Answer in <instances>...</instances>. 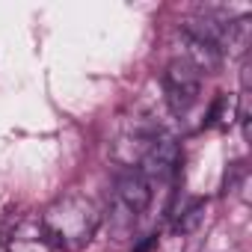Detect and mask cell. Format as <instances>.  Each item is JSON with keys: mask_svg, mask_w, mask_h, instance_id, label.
I'll list each match as a JSON object with an SVG mask.
<instances>
[{"mask_svg": "<svg viewBox=\"0 0 252 252\" xmlns=\"http://www.w3.org/2000/svg\"><path fill=\"white\" fill-rule=\"evenodd\" d=\"M234 122H237V95L220 92L208 110V125L211 128H220V131H228Z\"/></svg>", "mask_w": 252, "mask_h": 252, "instance_id": "cell-8", "label": "cell"}, {"mask_svg": "<svg viewBox=\"0 0 252 252\" xmlns=\"http://www.w3.org/2000/svg\"><path fill=\"white\" fill-rule=\"evenodd\" d=\"M116 202L128 211L131 217L143 214L149 205H152V181L140 172H125L116 178Z\"/></svg>", "mask_w": 252, "mask_h": 252, "instance_id": "cell-4", "label": "cell"}, {"mask_svg": "<svg viewBox=\"0 0 252 252\" xmlns=\"http://www.w3.org/2000/svg\"><path fill=\"white\" fill-rule=\"evenodd\" d=\"M6 252H51L45 228L39 220H21L6 243Z\"/></svg>", "mask_w": 252, "mask_h": 252, "instance_id": "cell-6", "label": "cell"}, {"mask_svg": "<svg viewBox=\"0 0 252 252\" xmlns=\"http://www.w3.org/2000/svg\"><path fill=\"white\" fill-rule=\"evenodd\" d=\"M39 222H42L51 246L74 252V249H83L95 237V231L101 225V214L92 199H86L80 193H65L45 208Z\"/></svg>", "mask_w": 252, "mask_h": 252, "instance_id": "cell-1", "label": "cell"}, {"mask_svg": "<svg viewBox=\"0 0 252 252\" xmlns=\"http://www.w3.org/2000/svg\"><path fill=\"white\" fill-rule=\"evenodd\" d=\"M181 45H184V57H181V60H187L202 77L220 71L222 54H220L214 45H208V42H202V39H196V36H187V33H181Z\"/></svg>", "mask_w": 252, "mask_h": 252, "instance_id": "cell-5", "label": "cell"}, {"mask_svg": "<svg viewBox=\"0 0 252 252\" xmlns=\"http://www.w3.org/2000/svg\"><path fill=\"white\" fill-rule=\"evenodd\" d=\"M205 220V202L202 199H196V202H190V208H184L181 211V217H178V222H175V228L181 231V234H190V231H196L199 228V222Z\"/></svg>", "mask_w": 252, "mask_h": 252, "instance_id": "cell-9", "label": "cell"}, {"mask_svg": "<svg viewBox=\"0 0 252 252\" xmlns=\"http://www.w3.org/2000/svg\"><path fill=\"white\" fill-rule=\"evenodd\" d=\"M249 36H252V18L249 15H240L234 21H225V33H222V42H220V54L228 51L234 57H243L246 48H249Z\"/></svg>", "mask_w": 252, "mask_h": 252, "instance_id": "cell-7", "label": "cell"}, {"mask_svg": "<svg viewBox=\"0 0 252 252\" xmlns=\"http://www.w3.org/2000/svg\"><path fill=\"white\" fill-rule=\"evenodd\" d=\"M178 166H181L178 143L169 137H155L146 158L140 160V175H146L149 181H166L178 172Z\"/></svg>", "mask_w": 252, "mask_h": 252, "instance_id": "cell-3", "label": "cell"}, {"mask_svg": "<svg viewBox=\"0 0 252 252\" xmlns=\"http://www.w3.org/2000/svg\"><path fill=\"white\" fill-rule=\"evenodd\" d=\"M163 89H166V101L169 110L175 116H187L202 95V74L181 57L169 60L166 71H163Z\"/></svg>", "mask_w": 252, "mask_h": 252, "instance_id": "cell-2", "label": "cell"}, {"mask_svg": "<svg viewBox=\"0 0 252 252\" xmlns=\"http://www.w3.org/2000/svg\"><path fill=\"white\" fill-rule=\"evenodd\" d=\"M0 249H3V240H0Z\"/></svg>", "mask_w": 252, "mask_h": 252, "instance_id": "cell-11", "label": "cell"}, {"mask_svg": "<svg viewBox=\"0 0 252 252\" xmlns=\"http://www.w3.org/2000/svg\"><path fill=\"white\" fill-rule=\"evenodd\" d=\"M155 243H158V237H149V240H146V243H143V246H137V249H134V252H149V249H152V246H155Z\"/></svg>", "mask_w": 252, "mask_h": 252, "instance_id": "cell-10", "label": "cell"}]
</instances>
